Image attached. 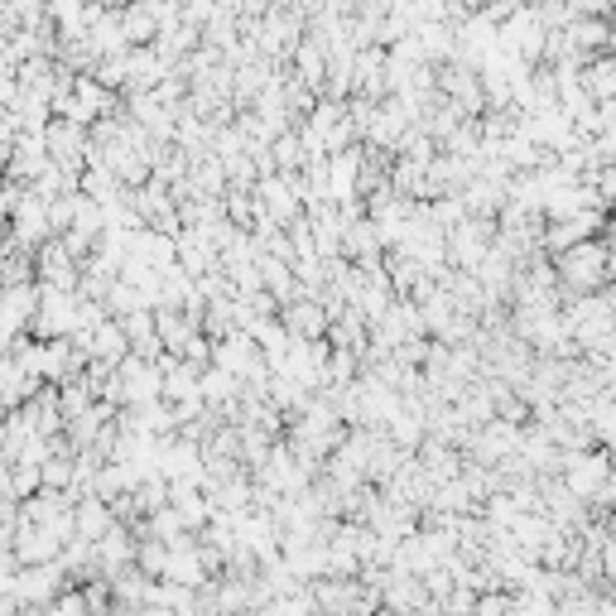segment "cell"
Listing matches in <instances>:
<instances>
[{
  "instance_id": "6da1fadb",
  "label": "cell",
  "mask_w": 616,
  "mask_h": 616,
  "mask_svg": "<svg viewBox=\"0 0 616 616\" xmlns=\"http://www.w3.org/2000/svg\"><path fill=\"white\" fill-rule=\"evenodd\" d=\"M616 478L612 458L602 453V448H593V453H568L564 458V486L578 501H597L602 492H607V482Z\"/></svg>"
}]
</instances>
